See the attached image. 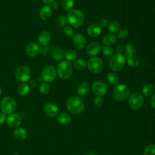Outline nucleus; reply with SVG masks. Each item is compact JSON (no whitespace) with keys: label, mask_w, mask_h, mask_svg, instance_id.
<instances>
[{"label":"nucleus","mask_w":155,"mask_h":155,"mask_svg":"<svg viewBox=\"0 0 155 155\" xmlns=\"http://www.w3.org/2000/svg\"><path fill=\"white\" fill-rule=\"evenodd\" d=\"M67 108L71 113L79 114L84 110V103L80 97L72 96L67 102Z\"/></svg>","instance_id":"obj_1"},{"label":"nucleus","mask_w":155,"mask_h":155,"mask_svg":"<svg viewBox=\"0 0 155 155\" xmlns=\"http://www.w3.org/2000/svg\"><path fill=\"white\" fill-rule=\"evenodd\" d=\"M67 19L71 25L78 28L83 24L85 18L83 13L81 10L75 9L70 11L67 13Z\"/></svg>","instance_id":"obj_2"},{"label":"nucleus","mask_w":155,"mask_h":155,"mask_svg":"<svg viewBox=\"0 0 155 155\" xmlns=\"http://www.w3.org/2000/svg\"><path fill=\"white\" fill-rule=\"evenodd\" d=\"M57 73L59 77L64 80L69 79L73 73V68L68 61H61L57 67Z\"/></svg>","instance_id":"obj_3"},{"label":"nucleus","mask_w":155,"mask_h":155,"mask_svg":"<svg viewBox=\"0 0 155 155\" xmlns=\"http://www.w3.org/2000/svg\"><path fill=\"white\" fill-rule=\"evenodd\" d=\"M125 63V59L124 55L120 53H117L111 56L109 61V65L111 70L117 71L124 67Z\"/></svg>","instance_id":"obj_4"},{"label":"nucleus","mask_w":155,"mask_h":155,"mask_svg":"<svg viewBox=\"0 0 155 155\" xmlns=\"http://www.w3.org/2000/svg\"><path fill=\"white\" fill-rule=\"evenodd\" d=\"M130 95V90L125 84H119L113 90L114 97L119 101H125Z\"/></svg>","instance_id":"obj_5"},{"label":"nucleus","mask_w":155,"mask_h":155,"mask_svg":"<svg viewBox=\"0 0 155 155\" xmlns=\"http://www.w3.org/2000/svg\"><path fill=\"white\" fill-rule=\"evenodd\" d=\"M16 108V103L13 98L9 96L4 97L1 102V109L4 114H10Z\"/></svg>","instance_id":"obj_6"},{"label":"nucleus","mask_w":155,"mask_h":155,"mask_svg":"<svg viewBox=\"0 0 155 155\" xmlns=\"http://www.w3.org/2000/svg\"><path fill=\"white\" fill-rule=\"evenodd\" d=\"M31 71L30 68L25 65L19 67L15 71L16 78L22 82L29 81L31 77Z\"/></svg>","instance_id":"obj_7"},{"label":"nucleus","mask_w":155,"mask_h":155,"mask_svg":"<svg viewBox=\"0 0 155 155\" xmlns=\"http://www.w3.org/2000/svg\"><path fill=\"white\" fill-rule=\"evenodd\" d=\"M87 66L89 70L94 73H99L102 71L104 68L103 62L98 57H92L90 58L87 63Z\"/></svg>","instance_id":"obj_8"},{"label":"nucleus","mask_w":155,"mask_h":155,"mask_svg":"<svg viewBox=\"0 0 155 155\" xmlns=\"http://www.w3.org/2000/svg\"><path fill=\"white\" fill-rule=\"evenodd\" d=\"M56 70L55 67L51 65L45 66L41 72V79L46 82H51L53 81L56 76Z\"/></svg>","instance_id":"obj_9"},{"label":"nucleus","mask_w":155,"mask_h":155,"mask_svg":"<svg viewBox=\"0 0 155 155\" xmlns=\"http://www.w3.org/2000/svg\"><path fill=\"white\" fill-rule=\"evenodd\" d=\"M144 102L143 96L139 93H134L129 97L128 104L130 107L133 110L139 109Z\"/></svg>","instance_id":"obj_10"},{"label":"nucleus","mask_w":155,"mask_h":155,"mask_svg":"<svg viewBox=\"0 0 155 155\" xmlns=\"http://www.w3.org/2000/svg\"><path fill=\"white\" fill-rule=\"evenodd\" d=\"M93 92L98 96L105 95L107 93V87L105 84L101 81H95L91 86Z\"/></svg>","instance_id":"obj_11"},{"label":"nucleus","mask_w":155,"mask_h":155,"mask_svg":"<svg viewBox=\"0 0 155 155\" xmlns=\"http://www.w3.org/2000/svg\"><path fill=\"white\" fill-rule=\"evenodd\" d=\"M41 53V47L35 42L29 44L26 48V53L28 56L34 57Z\"/></svg>","instance_id":"obj_12"},{"label":"nucleus","mask_w":155,"mask_h":155,"mask_svg":"<svg viewBox=\"0 0 155 155\" xmlns=\"http://www.w3.org/2000/svg\"><path fill=\"white\" fill-rule=\"evenodd\" d=\"M73 42L74 45L78 49H83L87 44L85 38L81 33H78L73 36Z\"/></svg>","instance_id":"obj_13"},{"label":"nucleus","mask_w":155,"mask_h":155,"mask_svg":"<svg viewBox=\"0 0 155 155\" xmlns=\"http://www.w3.org/2000/svg\"><path fill=\"white\" fill-rule=\"evenodd\" d=\"M44 111L48 117H54L58 113V108L53 103L47 102L44 105Z\"/></svg>","instance_id":"obj_14"},{"label":"nucleus","mask_w":155,"mask_h":155,"mask_svg":"<svg viewBox=\"0 0 155 155\" xmlns=\"http://www.w3.org/2000/svg\"><path fill=\"white\" fill-rule=\"evenodd\" d=\"M21 117L16 113H13L7 117L8 125L12 128H16L21 124Z\"/></svg>","instance_id":"obj_15"},{"label":"nucleus","mask_w":155,"mask_h":155,"mask_svg":"<svg viewBox=\"0 0 155 155\" xmlns=\"http://www.w3.org/2000/svg\"><path fill=\"white\" fill-rule=\"evenodd\" d=\"M102 27L97 24H91L87 27V33L91 37H97L101 34Z\"/></svg>","instance_id":"obj_16"},{"label":"nucleus","mask_w":155,"mask_h":155,"mask_svg":"<svg viewBox=\"0 0 155 155\" xmlns=\"http://www.w3.org/2000/svg\"><path fill=\"white\" fill-rule=\"evenodd\" d=\"M101 50V45L96 42H91L88 45L86 48L87 53L90 56H96L97 55Z\"/></svg>","instance_id":"obj_17"},{"label":"nucleus","mask_w":155,"mask_h":155,"mask_svg":"<svg viewBox=\"0 0 155 155\" xmlns=\"http://www.w3.org/2000/svg\"><path fill=\"white\" fill-rule=\"evenodd\" d=\"M51 40L50 34L47 31H41L38 38V42L42 46L48 45L50 41Z\"/></svg>","instance_id":"obj_18"},{"label":"nucleus","mask_w":155,"mask_h":155,"mask_svg":"<svg viewBox=\"0 0 155 155\" xmlns=\"http://www.w3.org/2000/svg\"><path fill=\"white\" fill-rule=\"evenodd\" d=\"M51 55L54 60L56 61H60L64 58L65 53L62 48L59 47H55L51 50Z\"/></svg>","instance_id":"obj_19"},{"label":"nucleus","mask_w":155,"mask_h":155,"mask_svg":"<svg viewBox=\"0 0 155 155\" xmlns=\"http://www.w3.org/2000/svg\"><path fill=\"white\" fill-rule=\"evenodd\" d=\"M52 14L51 8L48 5L43 6L39 12V16L42 20H47L49 19Z\"/></svg>","instance_id":"obj_20"},{"label":"nucleus","mask_w":155,"mask_h":155,"mask_svg":"<svg viewBox=\"0 0 155 155\" xmlns=\"http://www.w3.org/2000/svg\"><path fill=\"white\" fill-rule=\"evenodd\" d=\"M89 89H90V86L87 82H82L78 86V93L79 96H83L88 93Z\"/></svg>","instance_id":"obj_21"},{"label":"nucleus","mask_w":155,"mask_h":155,"mask_svg":"<svg viewBox=\"0 0 155 155\" xmlns=\"http://www.w3.org/2000/svg\"><path fill=\"white\" fill-rule=\"evenodd\" d=\"M13 134L15 137L19 140L25 139L27 136V131L22 128H17L15 130Z\"/></svg>","instance_id":"obj_22"},{"label":"nucleus","mask_w":155,"mask_h":155,"mask_svg":"<svg viewBox=\"0 0 155 155\" xmlns=\"http://www.w3.org/2000/svg\"><path fill=\"white\" fill-rule=\"evenodd\" d=\"M127 61L128 65L131 67H136L139 64V58L134 54L128 55L127 58Z\"/></svg>","instance_id":"obj_23"},{"label":"nucleus","mask_w":155,"mask_h":155,"mask_svg":"<svg viewBox=\"0 0 155 155\" xmlns=\"http://www.w3.org/2000/svg\"><path fill=\"white\" fill-rule=\"evenodd\" d=\"M30 91V87L26 83L21 84L18 87V93L21 96H25L28 94Z\"/></svg>","instance_id":"obj_24"},{"label":"nucleus","mask_w":155,"mask_h":155,"mask_svg":"<svg viewBox=\"0 0 155 155\" xmlns=\"http://www.w3.org/2000/svg\"><path fill=\"white\" fill-rule=\"evenodd\" d=\"M116 36L114 34L106 35L102 38V42L105 45H110L116 41Z\"/></svg>","instance_id":"obj_25"},{"label":"nucleus","mask_w":155,"mask_h":155,"mask_svg":"<svg viewBox=\"0 0 155 155\" xmlns=\"http://www.w3.org/2000/svg\"><path fill=\"white\" fill-rule=\"evenodd\" d=\"M57 119L58 122L62 125H67L71 122V117L66 113H61L58 114Z\"/></svg>","instance_id":"obj_26"},{"label":"nucleus","mask_w":155,"mask_h":155,"mask_svg":"<svg viewBox=\"0 0 155 155\" xmlns=\"http://www.w3.org/2000/svg\"><path fill=\"white\" fill-rule=\"evenodd\" d=\"M73 66L77 70H83L87 66V63L83 59H78L73 62Z\"/></svg>","instance_id":"obj_27"},{"label":"nucleus","mask_w":155,"mask_h":155,"mask_svg":"<svg viewBox=\"0 0 155 155\" xmlns=\"http://www.w3.org/2000/svg\"><path fill=\"white\" fill-rule=\"evenodd\" d=\"M119 28H120V25L119 22H117L116 21H111L109 22L108 25V30L113 33L117 32Z\"/></svg>","instance_id":"obj_28"},{"label":"nucleus","mask_w":155,"mask_h":155,"mask_svg":"<svg viewBox=\"0 0 155 155\" xmlns=\"http://www.w3.org/2000/svg\"><path fill=\"white\" fill-rule=\"evenodd\" d=\"M154 91V87L151 84H146L145 85L142 90V94L145 96H151Z\"/></svg>","instance_id":"obj_29"},{"label":"nucleus","mask_w":155,"mask_h":155,"mask_svg":"<svg viewBox=\"0 0 155 155\" xmlns=\"http://www.w3.org/2000/svg\"><path fill=\"white\" fill-rule=\"evenodd\" d=\"M67 22V16L65 15H60L59 16H58V18L56 21V25L58 27L62 28L63 27H65Z\"/></svg>","instance_id":"obj_30"},{"label":"nucleus","mask_w":155,"mask_h":155,"mask_svg":"<svg viewBox=\"0 0 155 155\" xmlns=\"http://www.w3.org/2000/svg\"><path fill=\"white\" fill-rule=\"evenodd\" d=\"M62 5L64 10L69 11L71 10L74 5V0H63Z\"/></svg>","instance_id":"obj_31"},{"label":"nucleus","mask_w":155,"mask_h":155,"mask_svg":"<svg viewBox=\"0 0 155 155\" xmlns=\"http://www.w3.org/2000/svg\"><path fill=\"white\" fill-rule=\"evenodd\" d=\"M65 59L68 61H73L76 60L77 58V53L73 50H69L67 51L65 54Z\"/></svg>","instance_id":"obj_32"},{"label":"nucleus","mask_w":155,"mask_h":155,"mask_svg":"<svg viewBox=\"0 0 155 155\" xmlns=\"http://www.w3.org/2000/svg\"><path fill=\"white\" fill-rule=\"evenodd\" d=\"M107 79L108 82L113 85H116L117 84L119 81V78L116 73H110L107 76Z\"/></svg>","instance_id":"obj_33"},{"label":"nucleus","mask_w":155,"mask_h":155,"mask_svg":"<svg viewBox=\"0 0 155 155\" xmlns=\"http://www.w3.org/2000/svg\"><path fill=\"white\" fill-rule=\"evenodd\" d=\"M143 155H155V144L148 145L143 150Z\"/></svg>","instance_id":"obj_34"},{"label":"nucleus","mask_w":155,"mask_h":155,"mask_svg":"<svg viewBox=\"0 0 155 155\" xmlns=\"http://www.w3.org/2000/svg\"><path fill=\"white\" fill-rule=\"evenodd\" d=\"M39 91L42 94H47L50 91V87L47 83L43 82L39 86Z\"/></svg>","instance_id":"obj_35"},{"label":"nucleus","mask_w":155,"mask_h":155,"mask_svg":"<svg viewBox=\"0 0 155 155\" xmlns=\"http://www.w3.org/2000/svg\"><path fill=\"white\" fill-rule=\"evenodd\" d=\"M102 51L103 54L104 55H105L106 56H111L113 54V51L112 48L107 45L102 47Z\"/></svg>","instance_id":"obj_36"},{"label":"nucleus","mask_w":155,"mask_h":155,"mask_svg":"<svg viewBox=\"0 0 155 155\" xmlns=\"http://www.w3.org/2000/svg\"><path fill=\"white\" fill-rule=\"evenodd\" d=\"M64 33L68 36L71 37L74 35V31L70 26H65L63 28Z\"/></svg>","instance_id":"obj_37"},{"label":"nucleus","mask_w":155,"mask_h":155,"mask_svg":"<svg viewBox=\"0 0 155 155\" xmlns=\"http://www.w3.org/2000/svg\"><path fill=\"white\" fill-rule=\"evenodd\" d=\"M125 51L129 54H133L134 53V47L131 43H127L125 45Z\"/></svg>","instance_id":"obj_38"},{"label":"nucleus","mask_w":155,"mask_h":155,"mask_svg":"<svg viewBox=\"0 0 155 155\" xmlns=\"http://www.w3.org/2000/svg\"><path fill=\"white\" fill-rule=\"evenodd\" d=\"M128 35V31L125 28H123V29L120 30L119 31V32L117 33L118 38L121 39L127 38Z\"/></svg>","instance_id":"obj_39"},{"label":"nucleus","mask_w":155,"mask_h":155,"mask_svg":"<svg viewBox=\"0 0 155 155\" xmlns=\"http://www.w3.org/2000/svg\"><path fill=\"white\" fill-rule=\"evenodd\" d=\"M94 104L97 107H100L103 104V99L101 96H97L94 99Z\"/></svg>","instance_id":"obj_40"},{"label":"nucleus","mask_w":155,"mask_h":155,"mask_svg":"<svg viewBox=\"0 0 155 155\" xmlns=\"http://www.w3.org/2000/svg\"><path fill=\"white\" fill-rule=\"evenodd\" d=\"M50 48L48 45H45V46H42V47H41V54L42 55H45L47 54L48 50H49Z\"/></svg>","instance_id":"obj_41"},{"label":"nucleus","mask_w":155,"mask_h":155,"mask_svg":"<svg viewBox=\"0 0 155 155\" xmlns=\"http://www.w3.org/2000/svg\"><path fill=\"white\" fill-rule=\"evenodd\" d=\"M108 25V20L107 19H102L100 21L99 25L101 27H105Z\"/></svg>","instance_id":"obj_42"},{"label":"nucleus","mask_w":155,"mask_h":155,"mask_svg":"<svg viewBox=\"0 0 155 155\" xmlns=\"http://www.w3.org/2000/svg\"><path fill=\"white\" fill-rule=\"evenodd\" d=\"M5 119H6L5 114H4L3 113H0V124H3L5 121Z\"/></svg>","instance_id":"obj_43"},{"label":"nucleus","mask_w":155,"mask_h":155,"mask_svg":"<svg viewBox=\"0 0 155 155\" xmlns=\"http://www.w3.org/2000/svg\"><path fill=\"white\" fill-rule=\"evenodd\" d=\"M51 7L52 8H53L54 10H56L59 8V5H58V3L56 2V1H53L51 3Z\"/></svg>","instance_id":"obj_44"},{"label":"nucleus","mask_w":155,"mask_h":155,"mask_svg":"<svg viewBox=\"0 0 155 155\" xmlns=\"http://www.w3.org/2000/svg\"><path fill=\"white\" fill-rule=\"evenodd\" d=\"M150 102H151V106H152L154 108H155V93H154V94H153V96H151Z\"/></svg>","instance_id":"obj_45"},{"label":"nucleus","mask_w":155,"mask_h":155,"mask_svg":"<svg viewBox=\"0 0 155 155\" xmlns=\"http://www.w3.org/2000/svg\"><path fill=\"white\" fill-rule=\"evenodd\" d=\"M29 85L31 87H35L36 86V82L33 79H30L29 80Z\"/></svg>","instance_id":"obj_46"},{"label":"nucleus","mask_w":155,"mask_h":155,"mask_svg":"<svg viewBox=\"0 0 155 155\" xmlns=\"http://www.w3.org/2000/svg\"><path fill=\"white\" fill-rule=\"evenodd\" d=\"M54 0H42V1L45 4H51Z\"/></svg>","instance_id":"obj_47"},{"label":"nucleus","mask_w":155,"mask_h":155,"mask_svg":"<svg viewBox=\"0 0 155 155\" xmlns=\"http://www.w3.org/2000/svg\"><path fill=\"white\" fill-rule=\"evenodd\" d=\"M85 155H96V154L92 152H88V153H87Z\"/></svg>","instance_id":"obj_48"},{"label":"nucleus","mask_w":155,"mask_h":155,"mask_svg":"<svg viewBox=\"0 0 155 155\" xmlns=\"http://www.w3.org/2000/svg\"><path fill=\"white\" fill-rule=\"evenodd\" d=\"M1 93H2V90H1V87H0V95L1 94Z\"/></svg>","instance_id":"obj_49"}]
</instances>
